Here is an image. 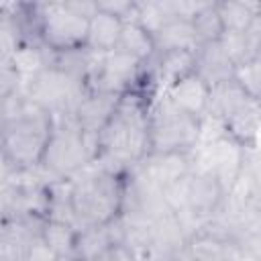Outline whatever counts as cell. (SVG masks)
<instances>
[{
	"label": "cell",
	"instance_id": "obj_1",
	"mask_svg": "<svg viewBox=\"0 0 261 261\" xmlns=\"http://www.w3.org/2000/svg\"><path fill=\"white\" fill-rule=\"evenodd\" d=\"M151 96V90H145V86L120 96L112 118L98 135V157L94 163L116 171H128L149 155Z\"/></svg>",
	"mask_w": 261,
	"mask_h": 261
},
{
	"label": "cell",
	"instance_id": "obj_2",
	"mask_svg": "<svg viewBox=\"0 0 261 261\" xmlns=\"http://www.w3.org/2000/svg\"><path fill=\"white\" fill-rule=\"evenodd\" d=\"M128 171L96 167L73 177L71 210L80 228L108 224L124 212Z\"/></svg>",
	"mask_w": 261,
	"mask_h": 261
},
{
	"label": "cell",
	"instance_id": "obj_3",
	"mask_svg": "<svg viewBox=\"0 0 261 261\" xmlns=\"http://www.w3.org/2000/svg\"><path fill=\"white\" fill-rule=\"evenodd\" d=\"M98 157V137L82 130L75 112H51V135L45 147L41 169L53 179L80 175Z\"/></svg>",
	"mask_w": 261,
	"mask_h": 261
},
{
	"label": "cell",
	"instance_id": "obj_4",
	"mask_svg": "<svg viewBox=\"0 0 261 261\" xmlns=\"http://www.w3.org/2000/svg\"><path fill=\"white\" fill-rule=\"evenodd\" d=\"M29 100V98H27ZM51 135V112L29 100L24 112L2 124V159L4 175L12 171H24L41 167L45 147Z\"/></svg>",
	"mask_w": 261,
	"mask_h": 261
},
{
	"label": "cell",
	"instance_id": "obj_5",
	"mask_svg": "<svg viewBox=\"0 0 261 261\" xmlns=\"http://www.w3.org/2000/svg\"><path fill=\"white\" fill-rule=\"evenodd\" d=\"M202 120L181 112L165 94L155 98L149 112V155L194 153L200 145Z\"/></svg>",
	"mask_w": 261,
	"mask_h": 261
},
{
	"label": "cell",
	"instance_id": "obj_6",
	"mask_svg": "<svg viewBox=\"0 0 261 261\" xmlns=\"http://www.w3.org/2000/svg\"><path fill=\"white\" fill-rule=\"evenodd\" d=\"M37 37L51 53H69L86 47L90 20L71 12L65 2L35 4Z\"/></svg>",
	"mask_w": 261,
	"mask_h": 261
},
{
	"label": "cell",
	"instance_id": "obj_7",
	"mask_svg": "<svg viewBox=\"0 0 261 261\" xmlns=\"http://www.w3.org/2000/svg\"><path fill=\"white\" fill-rule=\"evenodd\" d=\"M226 192L222 184L206 169H200L194 165L192 173L184 179V206L177 212V218L181 220L186 228V220L198 222V228L212 220L218 212H222L226 204Z\"/></svg>",
	"mask_w": 261,
	"mask_h": 261
},
{
	"label": "cell",
	"instance_id": "obj_8",
	"mask_svg": "<svg viewBox=\"0 0 261 261\" xmlns=\"http://www.w3.org/2000/svg\"><path fill=\"white\" fill-rule=\"evenodd\" d=\"M22 92L33 104L41 106L43 110L63 112V110H75L77 102L86 92V86L84 82L59 69L57 65H49L35 80L24 84Z\"/></svg>",
	"mask_w": 261,
	"mask_h": 261
},
{
	"label": "cell",
	"instance_id": "obj_9",
	"mask_svg": "<svg viewBox=\"0 0 261 261\" xmlns=\"http://www.w3.org/2000/svg\"><path fill=\"white\" fill-rule=\"evenodd\" d=\"M202 149L196 167L210 171L216 175V179L222 184L226 196L232 192L237 181L243 175V165H245V147L228 137L226 133L218 135L216 139L206 141L204 145H198Z\"/></svg>",
	"mask_w": 261,
	"mask_h": 261
},
{
	"label": "cell",
	"instance_id": "obj_10",
	"mask_svg": "<svg viewBox=\"0 0 261 261\" xmlns=\"http://www.w3.org/2000/svg\"><path fill=\"white\" fill-rule=\"evenodd\" d=\"M241 253L243 247L230 228L212 218L188 237L181 257L186 261H239Z\"/></svg>",
	"mask_w": 261,
	"mask_h": 261
},
{
	"label": "cell",
	"instance_id": "obj_11",
	"mask_svg": "<svg viewBox=\"0 0 261 261\" xmlns=\"http://www.w3.org/2000/svg\"><path fill=\"white\" fill-rule=\"evenodd\" d=\"M137 169L161 192L188 177L194 169L192 153H159L147 155Z\"/></svg>",
	"mask_w": 261,
	"mask_h": 261
},
{
	"label": "cell",
	"instance_id": "obj_12",
	"mask_svg": "<svg viewBox=\"0 0 261 261\" xmlns=\"http://www.w3.org/2000/svg\"><path fill=\"white\" fill-rule=\"evenodd\" d=\"M165 96L186 114L202 120L210 108V84L200 73H190L165 90Z\"/></svg>",
	"mask_w": 261,
	"mask_h": 261
},
{
	"label": "cell",
	"instance_id": "obj_13",
	"mask_svg": "<svg viewBox=\"0 0 261 261\" xmlns=\"http://www.w3.org/2000/svg\"><path fill=\"white\" fill-rule=\"evenodd\" d=\"M122 94H110V92H84L82 100L75 106V118L84 133L98 137L102 128L112 118L118 100Z\"/></svg>",
	"mask_w": 261,
	"mask_h": 261
},
{
	"label": "cell",
	"instance_id": "obj_14",
	"mask_svg": "<svg viewBox=\"0 0 261 261\" xmlns=\"http://www.w3.org/2000/svg\"><path fill=\"white\" fill-rule=\"evenodd\" d=\"M224 133L239 141L245 149L257 147V135L261 128V102L249 98L234 112L222 120Z\"/></svg>",
	"mask_w": 261,
	"mask_h": 261
},
{
	"label": "cell",
	"instance_id": "obj_15",
	"mask_svg": "<svg viewBox=\"0 0 261 261\" xmlns=\"http://www.w3.org/2000/svg\"><path fill=\"white\" fill-rule=\"evenodd\" d=\"M4 59H8L12 63L16 73L22 77V84H29L31 80H35L41 71H45L53 63V53L41 41H22Z\"/></svg>",
	"mask_w": 261,
	"mask_h": 261
},
{
	"label": "cell",
	"instance_id": "obj_16",
	"mask_svg": "<svg viewBox=\"0 0 261 261\" xmlns=\"http://www.w3.org/2000/svg\"><path fill=\"white\" fill-rule=\"evenodd\" d=\"M122 27H124L122 18H118L114 14H108V12H102L98 8L96 16L90 18L86 49L92 51V53H98V55L114 51L118 47V41H120V35H122Z\"/></svg>",
	"mask_w": 261,
	"mask_h": 261
},
{
	"label": "cell",
	"instance_id": "obj_17",
	"mask_svg": "<svg viewBox=\"0 0 261 261\" xmlns=\"http://www.w3.org/2000/svg\"><path fill=\"white\" fill-rule=\"evenodd\" d=\"M196 73H200L212 88V86L232 77L234 63L224 53V49L220 47L218 41L216 43H204L196 49Z\"/></svg>",
	"mask_w": 261,
	"mask_h": 261
},
{
	"label": "cell",
	"instance_id": "obj_18",
	"mask_svg": "<svg viewBox=\"0 0 261 261\" xmlns=\"http://www.w3.org/2000/svg\"><path fill=\"white\" fill-rule=\"evenodd\" d=\"M153 80L165 90L177 80L196 71V51H165L155 55Z\"/></svg>",
	"mask_w": 261,
	"mask_h": 261
},
{
	"label": "cell",
	"instance_id": "obj_19",
	"mask_svg": "<svg viewBox=\"0 0 261 261\" xmlns=\"http://www.w3.org/2000/svg\"><path fill=\"white\" fill-rule=\"evenodd\" d=\"M153 39H155L157 53H165V51H196L200 47V41L196 37L192 20H184V18H171Z\"/></svg>",
	"mask_w": 261,
	"mask_h": 261
},
{
	"label": "cell",
	"instance_id": "obj_20",
	"mask_svg": "<svg viewBox=\"0 0 261 261\" xmlns=\"http://www.w3.org/2000/svg\"><path fill=\"white\" fill-rule=\"evenodd\" d=\"M114 239L110 234L108 224L100 226H84L77 230V241H75V261H100L104 253L114 247Z\"/></svg>",
	"mask_w": 261,
	"mask_h": 261
},
{
	"label": "cell",
	"instance_id": "obj_21",
	"mask_svg": "<svg viewBox=\"0 0 261 261\" xmlns=\"http://www.w3.org/2000/svg\"><path fill=\"white\" fill-rule=\"evenodd\" d=\"M118 51L139 59L141 63H151L157 55V49H155V39L151 33H147L139 22L135 20H124V27H122V35H120V41H118Z\"/></svg>",
	"mask_w": 261,
	"mask_h": 261
},
{
	"label": "cell",
	"instance_id": "obj_22",
	"mask_svg": "<svg viewBox=\"0 0 261 261\" xmlns=\"http://www.w3.org/2000/svg\"><path fill=\"white\" fill-rule=\"evenodd\" d=\"M77 230L80 228L75 224L63 222V220H55V218H47L43 228H41V239L45 241V245L57 257H73L75 241H77Z\"/></svg>",
	"mask_w": 261,
	"mask_h": 261
},
{
	"label": "cell",
	"instance_id": "obj_23",
	"mask_svg": "<svg viewBox=\"0 0 261 261\" xmlns=\"http://www.w3.org/2000/svg\"><path fill=\"white\" fill-rule=\"evenodd\" d=\"M220 20L224 24V31H239L245 33V29L251 24V20L261 12V2H247V0H224L216 2Z\"/></svg>",
	"mask_w": 261,
	"mask_h": 261
},
{
	"label": "cell",
	"instance_id": "obj_24",
	"mask_svg": "<svg viewBox=\"0 0 261 261\" xmlns=\"http://www.w3.org/2000/svg\"><path fill=\"white\" fill-rule=\"evenodd\" d=\"M171 12L167 8V0H147V2H137L135 12L130 20L139 22L147 33L153 37L171 20Z\"/></svg>",
	"mask_w": 261,
	"mask_h": 261
},
{
	"label": "cell",
	"instance_id": "obj_25",
	"mask_svg": "<svg viewBox=\"0 0 261 261\" xmlns=\"http://www.w3.org/2000/svg\"><path fill=\"white\" fill-rule=\"evenodd\" d=\"M192 27H194V31H196V37H198L200 45L220 41V37L224 35V24H222V20H220L216 2H210L204 10H200V12L192 18Z\"/></svg>",
	"mask_w": 261,
	"mask_h": 261
},
{
	"label": "cell",
	"instance_id": "obj_26",
	"mask_svg": "<svg viewBox=\"0 0 261 261\" xmlns=\"http://www.w3.org/2000/svg\"><path fill=\"white\" fill-rule=\"evenodd\" d=\"M232 80L241 86V90L249 98L261 102V59L259 57L247 59V61L234 65Z\"/></svg>",
	"mask_w": 261,
	"mask_h": 261
},
{
	"label": "cell",
	"instance_id": "obj_27",
	"mask_svg": "<svg viewBox=\"0 0 261 261\" xmlns=\"http://www.w3.org/2000/svg\"><path fill=\"white\" fill-rule=\"evenodd\" d=\"M220 47L224 49V53L230 57V61L234 65L251 59L249 57V49H247V41H245V35L239 33V31H224V35L220 37Z\"/></svg>",
	"mask_w": 261,
	"mask_h": 261
},
{
	"label": "cell",
	"instance_id": "obj_28",
	"mask_svg": "<svg viewBox=\"0 0 261 261\" xmlns=\"http://www.w3.org/2000/svg\"><path fill=\"white\" fill-rule=\"evenodd\" d=\"M0 98H6V96H12L16 92H22L24 84H22V77L16 73V69L12 67V63L8 59H2L0 63Z\"/></svg>",
	"mask_w": 261,
	"mask_h": 261
},
{
	"label": "cell",
	"instance_id": "obj_29",
	"mask_svg": "<svg viewBox=\"0 0 261 261\" xmlns=\"http://www.w3.org/2000/svg\"><path fill=\"white\" fill-rule=\"evenodd\" d=\"M135 6H137V2H133V0H98V8L102 12L114 14L122 20H130Z\"/></svg>",
	"mask_w": 261,
	"mask_h": 261
},
{
	"label": "cell",
	"instance_id": "obj_30",
	"mask_svg": "<svg viewBox=\"0 0 261 261\" xmlns=\"http://www.w3.org/2000/svg\"><path fill=\"white\" fill-rule=\"evenodd\" d=\"M245 41L249 49V57L255 59L261 55V12L251 20V24L245 29Z\"/></svg>",
	"mask_w": 261,
	"mask_h": 261
},
{
	"label": "cell",
	"instance_id": "obj_31",
	"mask_svg": "<svg viewBox=\"0 0 261 261\" xmlns=\"http://www.w3.org/2000/svg\"><path fill=\"white\" fill-rule=\"evenodd\" d=\"M24 261H57V255L45 245V241H43L41 237H37V239L31 243Z\"/></svg>",
	"mask_w": 261,
	"mask_h": 261
},
{
	"label": "cell",
	"instance_id": "obj_32",
	"mask_svg": "<svg viewBox=\"0 0 261 261\" xmlns=\"http://www.w3.org/2000/svg\"><path fill=\"white\" fill-rule=\"evenodd\" d=\"M65 6L82 18H92L98 12V0H65Z\"/></svg>",
	"mask_w": 261,
	"mask_h": 261
},
{
	"label": "cell",
	"instance_id": "obj_33",
	"mask_svg": "<svg viewBox=\"0 0 261 261\" xmlns=\"http://www.w3.org/2000/svg\"><path fill=\"white\" fill-rule=\"evenodd\" d=\"M241 247L253 255L257 261H261V228L259 230H251V232H245L241 239H239Z\"/></svg>",
	"mask_w": 261,
	"mask_h": 261
},
{
	"label": "cell",
	"instance_id": "obj_34",
	"mask_svg": "<svg viewBox=\"0 0 261 261\" xmlns=\"http://www.w3.org/2000/svg\"><path fill=\"white\" fill-rule=\"evenodd\" d=\"M147 261H179V257H165V255H153Z\"/></svg>",
	"mask_w": 261,
	"mask_h": 261
},
{
	"label": "cell",
	"instance_id": "obj_35",
	"mask_svg": "<svg viewBox=\"0 0 261 261\" xmlns=\"http://www.w3.org/2000/svg\"><path fill=\"white\" fill-rule=\"evenodd\" d=\"M57 261H75L73 257H57Z\"/></svg>",
	"mask_w": 261,
	"mask_h": 261
},
{
	"label": "cell",
	"instance_id": "obj_36",
	"mask_svg": "<svg viewBox=\"0 0 261 261\" xmlns=\"http://www.w3.org/2000/svg\"><path fill=\"white\" fill-rule=\"evenodd\" d=\"M259 59H261V55H259Z\"/></svg>",
	"mask_w": 261,
	"mask_h": 261
}]
</instances>
